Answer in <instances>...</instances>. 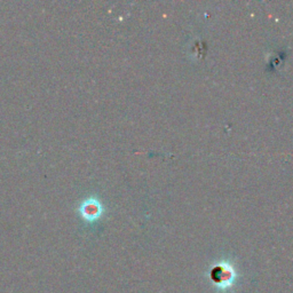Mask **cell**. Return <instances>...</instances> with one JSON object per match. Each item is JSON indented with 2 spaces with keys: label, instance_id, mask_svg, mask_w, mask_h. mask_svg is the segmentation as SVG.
Here are the masks:
<instances>
[{
  "label": "cell",
  "instance_id": "6da1fadb",
  "mask_svg": "<svg viewBox=\"0 0 293 293\" xmlns=\"http://www.w3.org/2000/svg\"><path fill=\"white\" fill-rule=\"evenodd\" d=\"M213 280L214 282H218L221 284V285H228L229 284L230 285V282L234 278V274H232V271L230 268L228 267H223V266H220V267H216L213 269Z\"/></svg>",
  "mask_w": 293,
  "mask_h": 293
}]
</instances>
